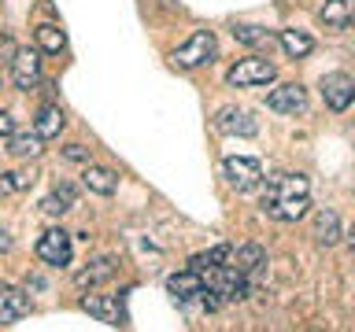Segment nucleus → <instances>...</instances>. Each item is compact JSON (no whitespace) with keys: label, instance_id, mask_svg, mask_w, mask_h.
<instances>
[{"label":"nucleus","instance_id":"obj_18","mask_svg":"<svg viewBox=\"0 0 355 332\" xmlns=\"http://www.w3.org/2000/svg\"><path fill=\"white\" fill-rule=\"evenodd\" d=\"M8 151L15 155V159H26V155H37L41 151V133H11L8 137Z\"/></svg>","mask_w":355,"mask_h":332},{"label":"nucleus","instance_id":"obj_4","mask_svg":"<svg viewBox=\"0 0 355 332\" xmlns=\"http://www.w3.org/2000/svg\"><path fill=\"white\" fill-rule=\"evenodd\" d=\"M222 174H226V181L237 188V192H248V188H255V185L263 181V166H259V159H244V155L222 163Z\"/></svg>","mask_w":355,"mask_h":332},{"label":"nucleus","instance_id":"obj_13","mask_svg":"<svg viewBox=\"0 0 355 332\" xmlns=\"http://www.w3.org/2000/svg\"><path fill=\"white\" fill-rule=\"evenodd\" d=\"M352 11H355L352 0H326V8L318 11V19H322V26H329V30H344L352 19Z\"/></svg>","mask_w":355,"mask_h":332},{"label":"nucleus","instance_id":"obj_1","mask_svg":"<svg viewBox=\"0 0 355 332\" xmlns=\"http://www.w3.org/2000/svg\"><path fill=\"white\" fill-rule=\"evenodd\" d=\"M311 207V185L304 174H277L270 177L263 192V210L270 214L274 221H296L304 218Z\"/></svg>","mask_w":355,"mask_h":332},{"label":"nucleus","instance_id":"obj_15","mask_svg":"<svg viewBox=\"0 0 355 332\" xmlns=\"http://www.w3.org/2000/svg\"><path fill=\"white\" fill-rule=\"evenodd\" d=\"M63 126H67V118H63V111L55 107V104H44L37 111V122H33V129H37L41 137H60Z\"/></svg>","mask_w":355,"mask_h":332},{"label":"nucleus","instance_id":"obj_19","mask_svg":"<svg viewBox=\"0 0 355 332\" xmlns=\"http://www.w3.org/2000/svg\"><path fill=\"white\" fill-rule=\"evenodd\" d=\"M71 207H74V185H60V188H55V192L41 203V210H44V214H52V218L67 214Z\"/></svg>","mask_w":355,"mask_h":332},{"label":"nucleus","instance_id":"obj_17","mask_svg":"<svg viewBox=\"0 0 355 332\" xmlns=\"http://www.w3.org/2000/svg\"><path fill=\"white\" fill-rule=\"evenodd\" d=\"M111 273H115V259H107V255H104V259H93V262H89L85 270L74 277V281L82 284V288H89V284H100V281H107Z\"/></svg>","mask_w":355,"mask_h":332},{"label":"nucleus","instance_id":"obj_26","mask_svg":"<svg viewBox=\"0 0 355 332\" xmlns=\"http://www.w3.org/2000/svg\"><path fill=\"white\" fill-rule=\"evenodd\" d=\"M11 133H15V118L8 111H0V137H11Z\"/></svg>","mask_w":355,"mask_h":332},{"label":"nucleus","instance_id":"obj_5","mask_svg":"<svg viewBox=\"0 0 355 332\" xmlns=\"http://www.w3.org/2000/svg\"><path fill=\"white\" fill-rule=\"evenodd\" d=\"M71 255H74V243H71V232H63V229H49L37 240V259L49 266H67Z\"/></svg>","mask_w":355,"mask_h":332},{"label":"nucleus","instance_id":"obj_3","mask_svg":"<svg viewBox=\"0 0 355 332\" xmlns=\"http://www.w3.org/2000/svg\"><path fill=\"white\" fill-rule=\"evenodd\" d=\"M274 63L270 59H241L233 71L226 74V82L230 85H237V89H248V85H266V82H274Z\"/></svg>","mask_w":355,"mask_h":332},{"label":"nucleus","instance_id":"obj_16","mask_svg":"<svg viewBox=\"0 0 355 332\" xmlns=\"http://www.w3.org/2000/svg\"><path fill=\"white\" fill-rule=\"evenodd\" d=\"M315 240L322 243V248H333V243L340 240V218L333 214V210H322V214L315 218Z\"/></svg>","mask_w":355,"mask_h":332},{"label":"nucleus","instance_id":"obj_21","mask_svg":"<svg viewBox=\"0 0 355 332\" xmlns=\"http://www.w3.org/2000/svg\"><path fill=\"white\" fill-rule=\"evenodd\" d=\"M37 44H41V52L60 55L67 48V33L55 26V22H44V26H37Z\"/></svg>","mask_w":355,"mask_h":332},{"label":"nucleus","instance_id":"obj_12","mask_svg":"<svg viewBox=\"0 0 355 332\" xmlns=\"http://www.w3.org/2000/svg\"><path fill=\"white\" fill-rule=\"evenodd\" d=\"M85 310V314H93L100 317L104 325H119L122 321V306L115 303V299H107V295H82V303H78Z\"/></svg>","mask_w":355,"mask_h":332},{"label":"nucleus","instance_id":"obj_27","mask_svg":"<svg viewBox=\"0 0 355 332\" xmlns=\"http://www.w3.org/2000/svg\"><path fill=\"white\" fill-rule=\"evenodd\" d=\"M11 55H15V44H11V37H8V33H0V63H4V59H11Z\"/></svg>","mask_w":355,"mask_h":332},{"label":"nucleus","instance_id":"obj_23","mask_svg":"<svg viewBox=\"0 0 355 332\" xmlns=\"http://www.w3.org/2000/svg\"><path fill=\"white\" fill-rule=\"evenodd\" d=\"M233 37H237L241 44H252V48H274V33H266L259 26H233Z\"/></svg>","mask_w":355,"mask_h":332},{"label":"nucleus","instance_id":"obj_6","mask_svg":"<svg viewBox=\"0 0 355 332\" xmlns=\"http://www.w3.org/2000/svg\"><path fill=\"white\" fill-rule=\"evenodd\" d=\"M322 96H326V107L329 111H348L355 104V82L348 74H326L322 77Z\"/></svg>","mask_w":355,"mask_h":332},{"label":"nucleus","instance_id":"obj_2","mask_svg":"<svg viewBox=\"0 0 355 332\" xmlns=\"http://www.w3.org/2000/svg\"><path fill=\"white\" fill-rule=\"evenodd\" d=\"M215 52H218L215 33H211V30H196L185 44H178V48L171 52V59H174V66H182V71H193V66H204V63L215 59Z\"/></svg>","mask_w":355,"mask_h":332},{"label":"nucleus","instance_id":"obj_25","mask_svg":"<svg viewBox=\"0 0 355 332\" xmlns=\"http://www.w3.org/2000/svg\"><path fill=\"white\" fill-rule=\"evenodd\" d=\"M19 188V174H4L0 177V196H11Z\"/></svg>","mask_w":355,"mask_h":332},{"label":"nucleus","instance_id":"obj_14","mask_svg":"<svg viewBox=\"0 0 355 332\" xmlns=\"http://www.w3.org/2000/svg\"><path fill=\"white\" fill-rule=\"evenodd\" d=\"M82 181H85L89 192H96V196H111V192L119 188V174L104 170V166H89V170L82 174Z\"/></svg>","mask_w":355,"mask_h":332},{"label":"nucleus","instance_id":"obj_24","mask_svg":"<svg viewBox=\"0 0 355 332\" xmlns=\"http://www.w3.org/2000/svg\"><path fill=\"white\" fill-rule=\"evenodd\" d=\"M63 155H67V159H74V163H89V151L82 148V144H67Z\"/></svg>","mask_w":355,"mask_h":332},{"label":"nucleus","instance_id":"obj_11","mask_svg":"<svg viewBox=\"0 0 355 332\" xmlns=\"http://www.w3.org/2000/svg\"><path fill=\"white\" fill-rule=\"evenodd\" d=\"M166 288H171V295L178 299V303H189V299H196L200 292H204V277H200L196 270H182V273H174L171 281H166Z\"/></svg>","mask_w":355,"mask_h":332},{"label":"nucleus","instance_id":"obj_10","mask_svg":"<svg viewBox=\"0 0 355 332\" xmlns=\"http://www.w3.org/2000/svg\"><path fill=\"white\" fill-rule=\"evenodd\" d=\"M215 122H218L222 133H241V137H255V133H259L255 118L248 115V111H237V107H222Z\"/></svg>","mask_w":355,"mask_h":332},{"label":"nucleus","instance_id":"obj_29","mask_svg":"<svg viewBox=\"0 0 355 332\" xmlns=\"http://www.w3.org/2000/svg\"><path fill=\"white\" fill-rule=\"evenodd\" d=\"M348 243H352V251H355V229L348 232Z\"/></svg>","mask_w":355,"mask_h":332},{"label":"nucleus","instance_id":"obj_7","mask_svg":"<svg viewBox=\"0 0 355 332\" xmlns=\"http://www.w3.org/2000/svg\"><path fill=\"white\" fill-rule=\"evenodd\" d=\"M266 107L277 111V115H300V111H307V89L288 82V85H277L270 96H266Z\"/></svg>","mask_w":355,"mask_h":332},{"label":"nucleus","instance_id":"obj_8","mask_svg":"<svg viewBox=\"0 0 355 332\" xmlns=\"http://www.w3.org/2000/svg\"><path fill=\"white\" fill-rule=\"evenodd\" d=\"M11 77H15L19 89H33V85H37L41 82V59H37V52L19 48L15 55H11Z\"/></svg>","mask_w":355,"mask_h":332},{"label":"nucleus","instance_id":"obj_9","mask_svg":"<svg viewBox=\"0 0 355 332\" xmlns=\"http://www.w3.org/2000/svg\"><path fill=\"white\" fill-rule=\"evenodd\" d=\"M30 314V299L26 292H19V288L11 284H0V325H8V321H19Z\"/></svg>","mask_w":355,"mask_h":332},{"label":"nucleus","instance_id":"obj_28","mask_svg":"<svg viewBox=\"0 0 355 332\" xmlns=\"http://www.w3.org/2000/svg\"><path fill=\"white\" fill-rule=\"evenodd\" d=\"M11 251V237H8V229H0V255H8Z\"/></svg>","mask_w":355,"mask_h":332},{"label":"nucleus","instance_id":"obj_22","mask_svg":"<svg viewBox=\"0 0 355 332\" xmlns=\"http://www.w3.org/2000/svg\"><path fill=\"white\" fill-rule=\"evenodd\" d=\"M282 48L293 55V59H304V55H311V48H315V41H311L304 30H285L282 33Z\"/></svg>","mask_w":355,"mask_h":332},{"label":"nucleus","instance_id":"obj_20","mask_svg":"<svg viewBox=\"0 0 355 332\" xmlns=\"http://www.w3.org/2000/svg\"><path fill=\"white\" fill-rule=\"evenodd\" d=\"M266 262V251L259 248V243H244V248L233 251V266H237L241 273H252V270H259V266Z\"/></svg>","mask_w":355,"mask_h":332}]
</instances>
